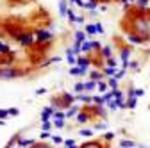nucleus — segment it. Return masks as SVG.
I'll use <instances>...</instances> for the list:
<instances>
[{"instance_id": "52", "label": "nucleus", "mask_w": 150, "mask_h": 148, "mask_svg": "<svg viewBox=\"0 0 150 148\" xmlns=\"http://www.w3.org/2000/svg\"><path fill=\"white\" fill-rule=\"evenodd\" d=\"M91 48H93V50H100V48H102V45H100L98 41H91Z\"/></svg>"}, {"instance_id": "38", "label": "nucleus", "mask_w": 150, "mask_h": 148, "mask_svg": "<svg viewBox=\"0 0 150 148\" xmlns=\"http://www.w3.org/2000/svg\"><path fill=\"white\" fill-rule=\"evenodd\" d=\"M64 146L66 148H79L77 144H75V139H64Z\"/></svg>"}, {"instance_id": "58", "label": "nucleus", "mask_w": 150, "mask_h": 148, "mask_svg": "<svg viewBox=\"0 0 150 148\" xmlns=\"http://www.w3.org/2000/svg\"><path fill=\"white\" fill-rule=\"evenodd\" d=\"M130 2H132V4H136V2H138V0H129V4H130Z\"/></svg>"}, {"instance_id": "7", "label": "nucleus", "mask_w": 150, "mask_h": 148, "mask_svg": "<svg viewBox=\"0 0 150 148\" xmlns=\"http://www.w3.org/2000/svg\"><path fill=\"white\" fill-rule=\"evenodd\" d=\"M91 116H93L91 113H88V111H84V109H82L81 113L75 116V120H77V123H86V121H89V120H91Z\"/></svg>"}, {"instance_id": "28", "label": "nucleus", "mask_w": 150, "mask_h": 148, "mask_svg": "<svg viewBox=\"0 0 150 148\" xmlns=\"http://www.w3.org/2000/svg\"><path fill=\"white\" fill-rule=\"evenodd\" d=\"M52 127H54V123H52L50 120H47V121H43V123H41V130L50 132V130H52Z\"/></svg>"}, {"instance_id": "12", "label": "nucleus", "mask_w": 150, "mask_h": 148, "mask_svg": "<svg viewBox=\"0 0 150 148\" xmlns=\"http://www.w3.org/2000/svg\"><path fill=\"white\" fill-rule=\"evenodd\" d=\"M93 61L89 59V57H84V55H77V64L75 66H82V68H89V64H91Z\"/></svg>"}, {"instance_id": "8", "label": "nucleus", "mask_w": 150, "mask_h": 148, "mask_svg": "<svg viewBox=\"0 0 150 148\" xmlns=\"http://www.w3.org/2000/svg\"><path fill=\"white\" fill-rule=\"evenodd\" d=\"M75 100L77 102H82V104H93V97L91 95H88V93H77L75 95Z\"/></svg>"}, {"instance_id": "13", "label": "nucleus", "mask_w": 150, "mask_h": 148, "mask_svg": "<svg viewBox=\"0 0 150 148\" xmlns=\"http://www.w3.org/2000/svg\"><path fill=\"white\" fill-rule=\"evenodd\" d=\"M97 89V80H88V82H84V93H93V91Z\"/></svg>"}, {"instance_id": "31", "label": "nucleus", "mask_w": 150, "mask_h": 148, "mask_svg": "<svg viewBox=\"0 0 150 148\" xmlns=\"http://www.w3.org/2000/svg\"><path fill=\"white\" fill-rule=\"evenodd\" d=\"M146 6H148V0H138L136 2V7L141 11H146Z\"/></svg>"}, {"instance_id": "36", "label": "nucleus", "mask_w": 150, "mask_h": 148, "mask_svg": "<svg viewBox=\"0 0 150 148\" xmlns=\"http://www.w3.org/2000/svg\"><path fill=\"white\" fill-rule=\"evenodd\" d=\"M73 91L75 93H84V82H77L73 86Z\"/></svg>"}, {"instance_id": "41", "label": "nucleus", "mask_w": 150, "mask_h": 148, "mask_svg": "<svg viewBox=\"0 0 150 148\" xmlns=\"http://www.w3.org/2000/svg\"><path fill=\"white\" fill-rule=\"evenodd\" d=\"M50 139H52V143H54V144H61V143H64V139H63L61 136H52Z\"/></svg>"}, {"instance_id": "14", "label": "nucleus", "mask_w": 150, "mask_h": 148, "mask_svg": "<svg viewBox=\"0 0 150 148\" xmlns=\"http://www.w3.org/2000/svg\"><path fill=\"white\" fill-rule=\"evenodd\" d=\"M16 143H18V146H20V148H30L34 143H36V139H16Z\"/></svg>"}, {"instance_id": "20", "label": "nucleus", "mask_w": 150, "mask_h": 148, "mask_svg": "<svg viewBox=\"0 0 150 148\" xmlns=\"http://www.w3.org/2000/svg\"><path fill=\"white\" fill-rule=\"evenodd\" d=\"M120 148H138V144L130 139H120Z\"/></svg>"}, {"instance_id": "32", "label": "nucleus", "mask_w": 150, "mask_h": 148, "mask_svg": "<svg viewBox=\"0 0 150 148\" xmlns=\"http://www.w3.org/2000/svg\"><path fill=\"white\" fill-rule=\"evenodd\" d=\"M115 137H116V134H115V132H107V130H105V134H104V137H102V139H104L105 143H109V141H112Z\"/></svg>"}, {"instance_id": "45", "label": "nucleus", "mask_w": 150, "mask_h": 148, "mask_svg": "<svg viewBox=\"0 0 150 148\" xmlns=\"http://www.w3.org/2000/svg\"><path fill=\"white\" fill-rule=\"evenodd\" d=\"M54 127L55 128H64V120H54Z\"/></svg>"}, {"instance_id": "5", "label": "nucleus", "mask_w": 150, "mask_h": 148, "mask_svg": "<svg viewBox=\"0 0 150 148\" xmlns=\"http://www.w3.org/2000/svg\"><path fill=\"white\" fill-rule=\"evenodd\" d=\"M127 39H129V43H132V45H143V43H146V39L143 38V36H139L136 32H130L127 36Z\"/></svg>"}, {"instance_id": "37", "label": "nucleus", "mask_w": 150, "mask_h": 148, "mask_svg": "<svg viewBox=\"0 0 150 148\" xmlns=\"http://www.w3.org/2000/svg\"><path fill=\"white\" fill-rule=\"evenodd\" d=\"M79 136L89 137V136H93V130H89V128H81V130H79Z\"/></svg>"}, {"instance_id": "42", "label": "nucleus", "mask_w": 150, "mask_h": 148, "mask_svg": "<svg viewBox=\"0 0 150 148\" xmlns=\"http://www.w3.org/2000/svg\"><path fill=\"white\" fill-rule=\"evenodd\" d=\"M30 148H54V146H50V144H47V143H34Z\"/></svg>"}, {"instance_id": "22", "label": "nucleus", "mask_w": 150, "mask_h": 148, "mask_svg": "<svg viewBox=\"0 0 150 148\" xmlns=\"http://www.w3.org/2000/svg\"><path fill=\"white\" fill-rule=\"evenodd\" d=\"M84 32H86V36H95V34H98V32H97V25H95V23H88V25H86V29H84Z\"/></svg>"}, {"instance_id": "15", "label": "nucleus", "mask_w": 150, "mask_h": 148, "mask_svg": "<svg viewBox=\"0 0 150 148\" xmlns=\"http://www.w3.org/2000/svg\"><path fill=\"white\" fill-rule=\"evenodd\" d=\"M88 75H89V79H91V80H97V82L104 79V73H102V71H98V70H89Z\"/></svg>"}, {"instance_id": "57", "label": "nucleus", "mask_w": 150, "mask_h": 148, "mask_svg": "<svg viewBox=\"0 0 150 148\" xmlns=\"http://www.w3.org/2000/svg\"><path fill=\"white\" fill-rule=\"evenodd\" d=\"M75 23H84V16H82V14H79L77 18H75Z\"/></svg>"}, {"instance_id": "10", "label": "nucleus", "mask_w": 150, "mask_h": 148, "mask_svg": "<svg viewBox=\"0 0 150 148\" xmlns=\"http://www.w3.org/2000/svg\"><path fill=\"white\" fill-rule=\"evenodd\" d=\"M54 113H55V109H54L52 105L45 107V109L41 111V121H47V120H50V118L54 116Z\"/></svg>"}, {"instance_id": "54", "label": "nucleus", "mask_w": 150, "mask_h": 148, "mask_svg": "<svg viewBox=\"0 0 150 148\" xmlns=\"http://www.w3.org/2000/svg\"><path fill=\"white\" fill-rule=\"evenodd\" d=\"M18 113H20V111H18L16 107H11V109H9V114H11V116H18Z\"/></svg>"}, {"instance_id": "19", "label": "nucleus", "mask_w": 150, "mask_h": 148, "mask_svg": "<svg viewBox=\"0 0 150 148\" xmlns=\"http://www.w3.org/2000/svg\"><path fill=\"white\" fill-rule=\"evenodd\" d=\"M59 14L63 18L68 16V4H66V0H59Z\"/></svg>"}, {"instance_id": "48", "label": "nucleus", "mask_w": 150, "mask_h": 148, "mask_svg": "<svg viewBox=\"0 0 150 148\" xmlns=\"http://www.w3.org/2000/svg\"><path fill=\"white\" fill-rule=\"evenodd\" d=\"M9 52V47L7 45H4L2 41H0V54H7Z\"/></svg>"}, {"instance_id": "6", "label": "nucleus", "mask_w": 150, "mask_h": 148, "mask_svg": "<svg viewBox=\"0 0 150 148\" xmlns=\"http://www.w3.org/2000/svg\"><path fill=\"white\" fill-rule=\"evenodd\" d=\"M88 73H89V68H82V66L70 68V75H73V77H82V75H88Z\"/></svg>"}, {"instance_id": "35", "label": "nucleus", "mask_w": 150, "mask_h": 148, "mask_svg": "<svg viewBox=\"0 0 150 148\" xmlns=\"http://www.w3.org/2000/svg\"><path fill=\"white\" fill-rule=\"evenodd\" d=\"M81 50H82V54H88L89 50H93V48H91V41H84L82 47H81Z\"/></svg>"}, {"instance_id": "43", "label": "nucleus", "mask_w": 150, "mask_h": 148, "mask_svg": "<svg viewBox=\"0 0 150 148\" xmlns=\"http://www.w3.org/2000/svg\"><path fill=\"white\" fill-rule=\"evenodd\" d=\"M105 66H109V68H116V61L112 59V57H109V59H105Z\"/></svg>"}, {"instance_id": "25", "label": "nucleus", "mask_w": 150, "mask_h": 148, "mask_svg": "<svg viewBox=\"0 0 150 148\" xmlns=\"http://www.w3.org/2000/svg\"><path fill=\"white\" fill-rule=\"evenodd\" d=\"M125 105H127V109H136V105H138V98H136V97L127 98V100H125Z\"/></svg>"}, {"instance_id": "23", "label": "nucleus", "mask_w": 150, "mask_h": 148, "mask_svg": "<svg viewBox=\"0 0 150 148\" xmlns=\"http://www.w3.org/2000/svg\"><path fill=\"white\" fill-rule=\"evenodd\" d=\"M116 71H118V68H109V66H105V68L102 70L104 77H115V75H116Z\"/></svg>"}, {"instance_id": "24", "label": "nucleus", "mask_w": 150, "mask_h": 148, "mask_svg": "<svg viewBox=\"0 0 150 148\" xmlns=\"http://www.w3.org/2000/svg\"><path fill=\"white\" fill-rule=\"evenodd\" d=\"M97 6H98V0H88L86 6H84V9H88V11H95Z\"/></svg>"}, {"instance_id": "60", "label": "nucleus", "mask_w": 150, "mask_h": 148, "mask_svg": "<svg viewBox=\"0 0 150 148\" xmlns=\"http://www.w3.org/2000/svg\"><path fill=\"white\" fill-rule=\"evenodd\" d=\"M6 148H11V146H6Z\"/></svg>"}, {"instance_id": "16", "label": "nucleus", "mask_w": 150, "mask_h": 148, "mask_svg": "<svg viewBox=\"0 0 150 148\" xmlns=\"http://www.w3.org/2000/svg\"><path fill=\"white\" fill-rule=\"evenodd\" d=\"M100 57H102V59H109V57H112V48H111L109 45L100 48Z\"/></svg>"}, {"instance_id": "50", "label": "nucleus", "mask_w": 150, "mask_h": 148, "mask_svg": "<svg viewBox=\"0 0 150 148\" xmlns=\"http://www.w3.org/2000/svg\"><path fill=\"white\" fill-rule=\"evenodd\" d=\"M70 2H71V4H75V6H79V7H84V6H86L84 0H70Z\"/></svg>"}, {"instance_id": "11", "label": "nucleus", "mask_w": 150, "mask_h": 148, "mask_svg": "<svg viewBox=\"0 0 150 148\" xmlns=\"http://www.w3.org/2000/svg\"><path fill=\"white\" fill-rule=\"evenodd\" d=\"M81 111H82V109H81L79 105H75V104H73V105H70V107H68V111H66V118H75V116L81 113Z\"/></svg>"}, {"instance_id": "9", "label": "nucleus", "mask_w": 150, "mask_h": 148, "mask_svg": "<svg viewBox=\"0 0 150 148\" xmlns=\"http://www.w3.org/2000/svg\"><path fill=\"white\" fill-rule=\"evenodd\" d=\"M130 54H132L130 47H123V48H120V59H122V64H123V63H129Z\"/></svg>"}, {"instance_id": "46", "label": "nucleus", "mask_w": 150, "mask_h": 148, "mask_svg": "<svg viewBox=\"0 0 150 148\" xmlns=\"http://www.w3.org/2000/svg\"><path fill=\"white\" fill-rule=\"evenodd\" d=\"M61 61V57H52V59H48V61H45L41 66H48V64H52V63H59Z\"/></svg>"}, {"instance_id": "18", "label": "nucleus", "mask_w": 150, "mask_h": 148, "mask_svg": "<svg viewBox=\"0 0 150 148\" xmlns=\"http://www.w3.org/2000/svg\"><path fill=\"white\" fill-rule=\"evenodd\" d=\"M102 100H104V104H109L111 100H115V91L109 89V91H105V93H102Z\"/></svg>"}, {"instance_id": "55", "label": "nucleus", "mask_w": 150, "mask_h": 148, "mask_svg": "<svg viewBox=\"0 0 150 148\" xmlns=\"http://www.w3.org/2000/svg\"><path fill=\"white\" fill-rule=\"evenodd\" d=\"M40 137H41V139H48V137H52V134H50V132H45V130H43Z\"/></svg>"}, {"instance_id": "27", "label": "nucleus", "mask_w": 150, "mask_h": 148, "mask_svg": "<svg viewBox=\"0 0 150 148\" xmlns=\"http://www.w3.org/2000/svg\"><path fill=\"white\" fill-rule=\"evenodd\" d=\"M118 82H120V80H116L115 77H109V79H107V86H109V89H118Z\"/></svg>"}, {"instance_id": "21", "label": "nucleus", "mask_w": 150, "mask_h": 148, "mask_svg": "<svg viewBox=\"0 0 150 148\" xmlns=\"http://www.w3.org/2000/svg\"><path fill=\"white\" fill-rule=\"evenodd\" d=\"M86 38H88V36H86L84 30H77V32H75V43H84V41H88Z\"/></svg>"}, {"instance_id": "2", "label": "nucleus", "mask_w": 150, "mask_h": 148, "mask_svg": "<svg viewBox=\"0 0 150 148\" xmlns=\"http://www.w3.org/2000/svg\"><path fill=\"white\" fill-rule=\"evenodd\" d=\"M16 41L20 43L22 47H32L36 43V39H34L32 34H18L16 36Z\"/></svg>"}, {"instance_id": "59", "label": "nucleus", "mask_w": 150, "mask_h": 148, "mask_svg": "<svg viewBox=\"0 0 150 148\" xmlns=\"http://www.w3.org/2000/svg\"><path fill=\"white\" fill-rule=\"evenodd\" d=\"M138 148H146V146H139V144H138Z\"/></svg>"}, {"instance_id": "51", "label": "nucleus", "mask_w": 150, "mask_h": 148, "mask_svg": "<svg viewBox=\"0 0 150 148\" xmlns=\"http://www.w3.org/2000/svg\"><path fill=\"white\" fill-rule=\"evenodd\" d=\"M129 68H130V70H136V71H138V70H139V64H138L136 61H132V63L129 61Z\"/></svg>"}, {"instance_id": "49", "label": "nucleus", "mask_w": 150, "mask_h": 148, "mask_svg": "<svg viewBox=\"0 0 150 148\" xmlns=\"http://www.w3.org/2000/svg\"><path fill=\"white\" fill-rule=\"evenodd\" d=\"M145 95V89H141V87H138V89H134V97L138 98V97H143Z\"/></svg>"}, {"instance_id": "29", "label": "nucleus", "mask_w": 150, "mask_h": 148, "mask_svg": "<svg viewBox=\"0 0 150 148\" xmlns=\"http://www.w3.org/2000/svg\"><path fill=\"white\" fill-rule=\"evenodd\" d=\"M79 148H102V144H100V143H97V141H95V143H91V141H89V143L81 144Z\"/></svg>"}, {"instance_id": "3", "label": "nucleus", "mask_w": 150, "mask_h": 148, "mask_svg": "<svg viewBox=\"0 0 150 148\" xmlns=\"http://www.w3.org/2000/svg\"><path fill=\"white\" fill-rule=\"evenodd\" d=\"M34 39H36V43H45L47 45V43L52 41V32L50 30H38Z\"/></svg>"}, {"instance_id": "30", "label": "nucleus", "mask_w": 150, "mask_h": 148, "mask_svg": "<svg viewBox=\"0 0 150 148\" xmlns=\"http://www.w3.org/2000/svg\"><path fill=\"white\" fill-rule=\"evenodd\" d=\"M52 118L54 120H66V113H64V111H55Z\"/></svg>"}, {"instance_id": "1", "label": "nucleus", "mask_w": 150, "mask_h": 148, "mask_svg": "<svg viewBox=\"0 0 150 148\" xmlns=\"http://www.w3.org/2000/svg\"><path fill=\"white\" fill-rule=\"evenodd\" d=\"M25 71L22 70H16V68H11V66H6V68H0V79H16V77H22Z\"/></svg>"}, {"instance_id": "53", "label": "nucleus", "mask_w": 150, "mask_h": 148, "mask_svg": "<svg viewBox=\"0 0 150 148\" xmlns=\"http://www.w3.org/2000/svg\"><path fill=\"white\" fill-rule=\"evenodd\" d=\"M95 25H97V32H98V34H104V25H102L100 22H97Z\"/></svg>"}, {"instance_id": "40", "label": "nucleus", "mask_w": 150, "mask_h": 148, "mask_svg": "<svg viewBox=\"0 0 150 148\" xmlns=\"http://www.w3.org/2000/svg\"><path fill=\"white\" fill-rule=\"evenodd\" d=\"M125 71H127V70H123V68L118 70V71H116V75H115V79H116V80H122V79L125 77Z\"/></svg>"}, {"instance_id": "26", "label": "nucleus", "mask_w": 150, "mask_h": 148, "mask_svg": "<svg viewBox=\"0 0 150 148\" xmlns=\"http://www.w3.org/2000/svg\"><path fill=\"white\" fill-rule=\"evenodd\" d=\"M97 89L100 91V93H105V91H109V86H107V82L98 80V82H97Z\"/></svg>"}, {"instance_id": "47", "label": "nucleus", "mask_w": 150, "mask_h": 148, "mask_svg": "<svg viewBox=\"0 0 150 148\" xmlns=\"http://www.w3.org/2000/svg\"><path fill=\"white\" fill-rule=\"evenodd\" d=\"M105 105H107V109H111V111H116V109H118V105H116V102H115V100H111V102H109V104H105Z\"/></svg>"}, {"instance_id": "33", "label": "nucleus", "mask_w": 150, "mask_h": 148, "mask_svg": "<svg viewBox=\"0 0 150 148\" xmlns=\"http://www.w3.org/2000/svg\"><path fill=\"white\" fill-rule=\"evenodd\" d=\"M66 18H68V22H70V23H75V18H77V14H75L73 9H68V16H66Z\"/></svg>"}, {"instance_id": "56", "label": "nucleus", "mask_w": 150, "mask_h": 148, "mask_svg": "<svg viewBox=\"0 0 150 148\" xmlns=\"http://www.w3.org/2000/svg\"><path fill=\"white\" fill-rule=\"evenodd\" d=\"M45 93H47V89H45V87H40V89H36V95H38V97H40V95H45Z\"/></svg>"}, {"instance_id": "44", "label": "nucleus", "mask_w": 150, "mask_h": 148, "mask_svg": "<svg viewBox=\"0 0 150 148\" xmlns=\"http://www.w3.org/2000/svg\"><path fill=\"white\" fill-rule=\"evenodd\" d=\"M93 104H95V105H104L102 95H100V97H95V95H93Z\"/></svg>"}, {"instance_id": "34", "label": "nucleus", "mask_w": 150, "mask_h": 148, "mask_svg": "<svg viewBox=\"0 0 150 148\" xmlns=\"http://www.w3.org/2000/svg\"><path fill=\"white\" fill-rule=\"evenodd\" d=\"M112 91H115V100H125L123 91H120V89H112Z\"/></svg>"}, {"instance_id": "4", "label": "nucleus", "mask_w": 150, "mask_h": 148, "mask_svg": "<svg viewBox=\"0 0 150 148\" xmlns=\"http://www.w3.org/2000/svg\"><path fill=\"white\" fill-rule=\"evenodd\" d=\"M61 102H63V107H70V105H73L75 102V95H71V93H61Z\"/></svg>"}, {"instance_id": "39", "label": "nucleus", "mask_w": 150, "mask_h": 148, "mask_svg": "<svg viewBox=\"0 0 150 148\" xmlns=\"http://www.w3.org/2000/svg\"><path fill=\"white\" fill-rule=\"evenodd\" d=\"M95 130H107V123H105V121L95 123Z\"/></svg>"}, {"instance_id": "17", "label": "nucleus", "mask_w": 150, "mask_h": 148, "mask_svg": "<svg viewBox=\"0 0 150 148\" xmlns=\"http://www.w3.org/2000/svg\"><path fill=\"white\" fill-rule=\"evenodd\" d=\"M66 61H68L71 66L77 64V55H75V54L71 52V48H68V50H66Z\"/></svg>"}]
</instances>
